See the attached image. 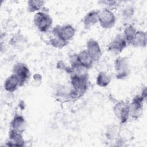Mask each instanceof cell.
<instances>
[{
  "label": "cell",
  "mask_w": 147,
  "mask_h": 147,
  "mask_svg": "<svg viewBox=\"0 0 147 147\" xmlns=\"http://www.w3.org/2000/svg\"><path fill=\"white\" fill-rule=\"evenodd\" d=\"M71 84L73 89L80 96H82L88 87V76L87 72L83 74H71Z\"/></svg>",
  "instance_id": "6da1fadb"
},
{
  "label": "cell",
  "mask_w": 147,
  "mask_h": 147,
  "mask_svg": "<svg viewBox=\"0 0 147 147\" xmlns=\"http://www.w3.org/2000/svg\"><path fill=\"white\" fill-rule=\"evenodd\" d=\"M36 28L41 32H47L52 26V19L50 15L44 11H38L35 14L33 18Z\"/></svg>",
  "instance_id": "7a4b0ae2"
},
{
  "label": "cell",
  "mask_w": 147,
  "mask_h": 147,
  "mask_svg": "<svg viewBox=\"0 0 147 147\" xmlns=\"http://www.w3.org/2000/svg\"><path fill=\"white\" fill-rule=\"evenodd\" d=\"M52 33L53 36L58 37L65 41L69 42L75 36V29L69 24L62 26L57 25L53 28Z\"/></svg>",
  "instance_id": "3957f363"
},
{
  "label": "cell",
  "mask_w": 147,
  "mask_h": 147,
  "mask_svg": "<svg viewBox=\"0 0 147 147\" xmlns=\"http://www.w3.org/2000/svg\"><path fill=\"white\" fill-rule=\"evenodd\" d=\"M115 76L118 79H123L130 74V67L127 60L123 57H118L114 61Z\"/></svg>",
  "instance_id": "277c9868"
},
{
  "label": "cell",
  "mask_w": 147,
  "mask_h": 147,
  "mask_svg": "<svg viewBox=\"0 0 147 147\" xmlns=\"http://www.w3.org/2000/svg\"><path fill=\"white\" fill-rule=\"evenodd\" d=\"M13 74L18 79L20 87L24 86L30 77V72L28 67L22 63H17L14 65Z\"/></svg>",
  "instance_id": "5b68a950"
},
{
  "label": "cell",
  "mask_w": 147,
  "mask_h": 147,
  "mask_svg": "<svg viewBox=\"0 0 147 147\" xmlns=\"http://www.w3.org/2000/svg\"><path fill=\"white\" fill-rule=\"evenodd\" d=\"M115 16L110 9H104L99 12V22L103 29H110L115 24Z\"/></svg>",
  "instance_id": "8992f818"
},
{
  "label": "cell",
  "mask_w": 147,
  "mask_h": 147,
  "mask_svg": "<svg viewBox=\"0 0 147 147\" xmlns=\"http://www.w3.org/2000/svg\"><path fill=\"white\" fill-rule=\"evenodd\" d=\"M113 111L119 121L121 123H125L130 116L129 103L124 101H120L115 105Z\"/></svg>",
  "instance_id": "52a82bcc"
},
{
  "label": "cell",
  "mask_w": 147,
  "mask_h": 147,
  "mask_svg": "<svg viewBox=\"0 0 147 147\" xmlns=\"http://www.w3.org/2000/svg\"><path fill=\"white\" fill-rule=\"evenodd\" d=\"M144 100L141 95H137L129 103V114L133 118L138 119L142 115Z\"/></svg>",
  "instance_id": "ba28073f"
},
{
  "label": "cell",
  "mask_w": 147,
  "mask_h": 147,
  "mask_svg": "<svg viewBox=\"0 0 147 147\" xmlns=\"http://www.w3.org/2000/svg\"><path fill=\"white\" fill-rule=\"evenodd\" d=\"M127 42L124 39L123 37L121 34H117L110 41L107 46V49L109 51L114 53L119 54L126 48Z\"/></svg>",
  "instance_id": "9c48e42d"
},
{
  "label": "cell",
  "mask_w": 147,
  "mask_h": 147,
  "mask_svg": "<svg viewBox=\"0 0 147 147\" xmlns=\"http://www.w3.org/2000/svg\"><path fill=\"white\" fill-rule=\"evenodd\" d=\"M87 51L94 62L98 61L102 55L99 43L97 41L92 38L90 39L87 42Z\"/></svg>",
  "instance_id": "30bf717a"
},
{
  "label": "cell",
  "mask_w": 147,
  "mask_h": 147,
  "mask_svg": "<svg viewBox=\"0 0 147 147\" xmlns=\"http://www.w3.org/2000/svg\"><path fill=\"white\" fill-rule=\"evenodd\" d=\"M75 60L79 64L87 69L91 68L94 63L87 49L81 51L76 55Z\"/></svg>",
  "instance_id": "8fae6325"
},
{
  "label": "cell",
  "mask_w": 147,
  "mask_h": 147,
  "mask_svg": "<svg viewBox=\"0 0 147 147\" xmlns=\"http://www.w3.org/2000/svg\"><path fill=\"white\" fill-rule=\"evenodd\" d=\"M7 146H23L25 145V141L22 136V133L11 129L9 132V139L6 142Z\"/></svg>",
  "instance_id": "7c38bea8"
},
{
  "label": "cell",
  "mask_w": 147,
  "mask_h": 147,
  "mask_svg": "<svg viewBox=\"0 0 147 147\" xmlns=\"http://www.w3.org/2000/svg\"><path fill=\"white\" fill-rule=\"evenodd\" d=\"M99 11L92 10L84 17L83 23L86 28H90L99 22Z\"/></svg>",
  "instance_id": "4fadbf2b"
},
{
  "label": "cell",
  "mask_w": 147,
  "mask_h": 147,
  "mask_svg": "<svg viewBox=\"0 0 147 147\" xmlns=\"http://www.w3.org/2000/svg\"><path fill=\"white\" fill-rule=\"evenodd\" d=\"M10 125L11 129L22 133L26 128V121L22 116L16 115L13 118Z\"/></svg>",
  "instance_id": "5bb4252c"
},
{
  "label": "cell",
  "mask_w": 147,
  "mask_h": 147,
  "mask_svg": "<svg viewBox=\"0 0 147 147\" xmlns=\"http://www.w3.org/2000/svg\"><path fill=\"white\" fill-rule=\"evenodd\" d=\"M3 86L6 91L8 92H14L18 87H20L19 80L15 75L12 74L6 78L4 82Z\"/></svg>",
  "instance_id": "9a60e30c"
},
{
  "label": "cell",
  "mask_w": 147,
  "mask_h": 147,
  "mask_svg": "<svg viewBox=\"0 0 147 147\" xmlns=\"http://www.w3.org/2000/svg\"><path fill=\"white\" fill-rule=\"evenodd\" d=\"M130 44L134 47H145L146 45V33L141 30L137 31Z\"/></svg>",
  "instance_id": "2e32d148"
},
{
  "label": "cell",
  "mask_w": 147,
  "mask_h": 147,
  "mask_svg": "<svg viewBox=\"0 0 147 147\" xmlns=\"http://www.w3.org/2000/svg\"><path fill=\"white\" fill-rule=\"evenodd\" d=\"M111 82L110 76L105 72H100L96 79V84L100 87H105L107 86Z\"/></svg>",
  "instance_id": "e0dca14e"
},
{
  "label": "cell",
  "mask_w": 147,
  "mask_h": 147,
  "mask_svg": "<svg viewBox=\"0 0 147 147\" xmlns=\"http://www.w3.org/2000/svg\"><path fill=\"white\" fill-rule=\"evenodd\" d=\"M137 30L136 28L132 25H129L125 28L122 36L126 41L127 44H130Z\"/></svg>",
  "instance_id": "ac0fdd59"
},
{
  "label": "cell",
  "mask_w": 147,
  "mask_h": 147,
  "mask_svg": "<svg viewBox=\"0 0 147 147\" xmlns=\"http://www.w3.org/2000/svg\"><path fill=\"white\" fill-rule=\"evenodd\" d=\"M45 2L43 1H28L27 10L29 12H35L40 10L44 5Z\"/></svg>",
  "instance_id": "d6986e66"
},
{
  "label": "cell",
  "mask_w": 147,
  "mask_h": 147,
  "mask_svg": "<svg viewBox=\"0 0 147 147\" xmlns=\"http://www.w3.org/2000/svg\"><path fill=\"white\" fill-rule=\"evenodd\" d=\"M50 43L53 47H54L55 48H62L66 46L69 43V42L65 41L58 37L53 36L50 40Z\"/></svg>",
  "instance_id": "ffe728a7"
},
{
  "label": "cell",
  "mask_w": 147,
  "mask_h": 147,
  "mask_svg": "<svg viewBox=\"0 0 147 147\" xmlns=\"http://www.w3.org/2000/svg\"><path fill=\"white\" fill-rule=\"evenodd\" d=\"M119 133L118 128H117L116 126L110 127L106 131V137L110 140H114L118 138Z\"/></svg>",
  "instance_id": "44dd1931"
},
{
  "label": "cell",
  "mask_w": 147,
  "mask_h": 147,
  "mask_svg": "<svg viewBox=\"0 0 147 147\" xmlns=\"http://www.w3.org/2000/svg\"><path fill=\"white\" fill-rule=\"evenodd\" d=\"M134 14V9L131 6L126 7L122 13V15L125 19H130Z\"/></svg>",
  "instance_id": "7402d4cb"
},
{
  "label": "cell",
  "mask_w": 147,
  "mask_h": 147,
  "mask_svg": "<svg viewBox=\"0 0 147 147\" xmlns=\"http://www.w3.org/2000/svg\"><path fill=\"white\" fill-rule=\"evenodd\" d=\"M100 2L102 3H103L104 5H107L110 9H111V8H114L118 6L119 2L115 1H100Z\"/></svg>",
  "instance_id": "603a6c76"
}]
</instances>
